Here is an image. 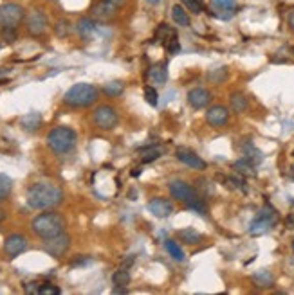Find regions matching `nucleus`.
Returning <instances> with one entry per match:
<instances>
[{
    "instance_id": "e433bc0d",
    "label": "nucleus",
    "mask_w": 294,
    "mask_h": 295,
    "mask_svg": "<svg viewBox=\"0 0 294 295\" xmlns=\"http://www.w3.org/2000/svg\"><path fill=\"white\" fill-rule=\"evenodd\" d=\"M164 45H166V51L170 52V54H177V52H179V40H177V35H173L170 40H166Z\"/></svg>"
},
{
    "instance_id": "f257e3e1",
    "label": "nucleus",
    "mask_w": 294,
    "mask_h": 295,
    "mask_svg": "<svg viewBox=\"0 0 294 295\" xmlns=\"http://www.w3.org/2000/svg\"><path fill=\"white\" fill-rule=\"evenodd\" d=\"M64 200V191L49 182L33 184L27 191V204L33 209H52Z\"/></svg>"
},
{
    "instance_id": "ddd939ff",
    "label": "nucleus",
    "mask_w": 294,
    "mask_h": 295,
    "mask_svg": "<svg viewBox=\"0 0 294 295\" xmlns=\"http://www.w3.org/2000/svg\"><path fill=\"white\" fill-rule=\"evenodd\" d=\"M211 11L219 18L229 20L237 13V2L234 0H211Z\"/></svg>"
},
{
    "instance_id": "2eb2a0df",
    "label": "nucleus",
    "mask_w": 294,
    "mask_h": 295,
    "mask_svg": "<svg viewBox=\"0 0 294 295\" xmlns=\"http://www.w3.org/2000/svg\"><path fill=\"white\" fill-rule=\"evenodd\" d=\"M206 121L210 122L211 126H215V128H220V126H224L229 121V112H227V108L222 107V105H215V107H211L210 110L206 112Z\"/></svg>"
},
{
    "instance_id": "7c9ffc66",
    "label": "nucleus",
    "mask_w": 294,
    "mask_h": 295,
    "mask_svg": "<svg viewBox=\"0 0 294 295\" xmlns=\"http://www.w3.org/2000/svg\"><path fill=\"white\" fill-rule=\"evenodd\" d=\"M244 153H246V158L247 160H251L254 164V162H260L262 160V153H260L258 150H256V148H254L253 144H251V142H246V144H244Z\"/></svg>"
},
{
    "instance_id": "20e7f679",
    "label": "nucleus",
    "mask_w": 294,
    "mask_h": 295,
    "mask_svg": "<svg viewBox=\"0 0 294 295\" xmlns=\"http://www.w3.org/2000/svg\"><path fill=\"white\" fill-rule=\"evenodd\" d=\"M98 99V88L91 83H76L65 92V105L72 108H85L91 107L92 103Z\"/></svg>"
},
{
    "instance_id": "b1692460",
    "label": "nucleus",
    "mask_w": 294,
    "mask_h": 295,
    "mask_svg": "<svg viewBox=\"0 0 294 295\" xmlns=\"http://www.w3.org/2000/svg\"><path fill=\"white\" fill-rule=\"evenodd\" d=\"M253 281H254V284L260 288H269V286H273V283H274L273 276H271L267 270H260L258 274H254Z\"/></svg>"
},
{
    "instance_id": "6ab92c4d",
    "label": "nucleus",
    "mask_w": 294,
    "mask_h": 295,
    "mask_svg": "<svg viewBox=\"0 0 294 295\" xmlns=\"http://www.w3.org/2000/svg\"><path fill=\"white\" fill-rule=\"evenodd\" d=\"M40 124H42V115L38 114V112H29V114H25L24 117L20 119V126L25 132L38 130Z\"/></svg>"
},
{
    "instance_id": "a211bd4d",
    "label": "nucleus",
    "mask_w": 294,
    "mask_h": 295,
    "mask_svg": "<svg viewBox=\"0 0 294 295\" xmlns=\"http://www.w3.org/2000/svg\"><path fill=\"white\" fill-rule=\"evenodd\" d=\"M148 79H150V83H154V85H164L168 79L166 63H157V65H154V67L148 71Z\"/></svg>"
},
{
    "instance_id": "49530a36",
    "label": "nucleus",
    "mask_w": 294,
    "mask_h": 295,
    "mask_svg": "<svg viewBox=\"0 0 294 295\" xmlns=\"http://www.w3.org/2000/svg\"><path fill=\"white\" fill-rule=\"evenodd\" d=\"M290 52H292V54H294V47H292V49H290Z\"/></svg>"
},
{
    "instance_id": "aec40b11",
    "label": "nucleus",
    "mask_w": 294,
    "mask_h": 295,
    "mask_svg": "<svg viewBox=\"0 0 294 295\" xmlns=\"http://www.w3.org/2000/svg\"><path fill=\"white\" fill-rule=\"evenodd\" d=\"M171 18H173L175 24L181 25V27H188V25H190V16H188L186 9H184L181 4L171 8Z\"/></svg>"
},
{
    "instance_id": "ea45409f",
    "label": "nucleus",
    "mask_w": 294,
    "mask_h": 295,
    "mask_svg": "<svg viewBox=\"0 0 294 295\" xmlns=\"http://www.w3.org/2000/svg\"><path fill=\"white\" fill-rule=\"evenodd\" d=\"M285 227L287 228H294V213H290L289 216L285 218Z\"/></svg>"
},
{
    "instance_id": "473e14b6",
    "label": "nucleus",
    "mask_w": 294,
    "mask_h": 295,
    "mask_svg": "<svg viewBox=\"0 0 294 295\" xmlns=\"http://www.w3.org/2000/svg\"><path fill=\"white\" fill-rule=\"evenodd\" d=\"M54 32L58 38H65L71 32V24H69L67 20H58L54 25Z\"/></svg>"
},
{
    "instance_id": "5701e85b",
    "label": "nucleus",
    "mask_w": 294,
    "mask_h": 295,
    "mask_svg": "<svg viewBox=\"0 0 294 295\" xmlns=\"http://www.w3.org/2000/svg\"><path fill=\"white\" fill-rule=\"evenodd\" d=\"M233 168L237 171H239L240 175H246V177H254V166H253V162L251 160H247V158H242V160H237L233 164Z\"/></svg>"
},
{
    "instance_id": "dca6fc26",
    "label": "nucleus",
    "mask_w": 294,
    "mask_h": 295,
    "mask_svg": "<svg viewBox=\"0 0 294 295\" xmlns=\"http://www.w3.org/2000/svg\"><path fill=\"white\" fill-rule=\"evenodd\" d=\"M146 207L155 218H168L173 213V205L164 198H152L146 204Z\"/></svg>"
},
{
    "instance_id": "6e6552de",
    "label": "nucleus",
    "mask_w": 294,
    "mask_h": 295,
    "mask_svg": "<svg viewBox=\"0 0 294 295\" xmlns=\"http://www.w3.org/2000/svg\"><path fill=\"white\" fill-rule=\"evenodd\" d=\"M94 122L101 130H112V128L117 126V114L108 105H101L94 112Z\"/></svg>"
},
{
    "instance_id": "79ce46f5",
    "label": "nucleus",
    "mask_w": 294,
    "mask_h": 295,
    "mask_svg": "<svg viewBox=\"0 0 294 295\" xmlns=\"http://www.w3.org/2000/svg\"><path fill=\"white\" fill-rule=\"evenodd\" d=\"M289 25H290V27L294 29V11H292V13H290V15H289Z\"/></svg>"
},
{
    "instance_id": "f704fd0d",
    "label": "nucleus",
    "mask_w": 294,
    "mask_h": 295,
    "mask_svg": "<svg viewBox=\"0 0 294 295\" xmlns=\"http://www.w3.org/2000/svg\"><path fill=\"white\" fill-rule=\"evenodd\" d=\"M144 99H146L148 105L152 107H157V103H159V95H157V90L154 87H146L144 88Z\"/></svg>"
},
{
    "instance_id": "c756f323",
    "label": "nucleus",
    "mask_w": 294,
    "mask_h": 295,
    "mask_svg": "<svg viewBox=\"0 0 294 295\" xmlns=\"http://www.w3.org/2000/svg\"><path fill=\"white\" fill-rule=\"evenodd\" d=\"M175 35V31L171 27H168L166 24H161L159 27H157V31H155V36H154V42H166V40H170L171 36Z\"/></svg>"
},
{
    "instance_id": "c03bdc74",
    "label": "nucleus",
    "mask_w": 294,
    "mask_h": 295,
    "mask_svg": "<svg viewBox=\"0 0 294 295\" xmlns=\"http://www.w3.org/2000/svg\"><path fill=\"white\" fill-rule=\"evenodd\" d=\"M6 220V213L4 211H0V221H4Z\"/></svg>"
},
{
    "instance_id": "39448f33",
    "label": "nucleus",
    "mask_w": 294,
    "mask_h": 295,
    "mask_svg": "<svg viewBox=\"0 0 294 295\" xmlns=\"http://www.w3.org/2000/svg\"><path fill=\"white\" fill-rule=\"evenodd\" d=\"M76 141H78V135L69 126H56L54 130H51L47 135L49 148L58 155L69 153L76 146Z\"/></svg>"
},
{
    "instance_id": "f8f14e48",
    "label": "nucleus",
    "mask_w": 294,
    "mask_h": 295,
    "mask_svg": "<svg viewBox=\"0 0 294 295\" xmlns=\"http://www.w3.org/2000/svg\"><path fill=\"white\" fill-rule=\"evenodd\" d=\"M175 157H177V160H181L183 164H186L188 168H191V170H199V171H204L208 168V164L202 160V158L199 157V155L195 153V151L188 150V148H181V150H177V153H175Z\"/></svg>"
},
{
    "instance_id": "37998d69",
    "label": "nucleus",
    "mask_w": 294,
    "mask_h": 295,
    "mask_svg": "<svg viewBox=\"0 0 294 295\" xmlns=\"http://www.w3.org/2000/svg\"><path fill=\"white\" fill-rule=\"evenodd\" d=\"M137 175H141V168H135V170L132 171V177H137Z\"/></svg>"
},
{
    "instance_id": "a19ab883",
    "label": "nucleus",
    "mask_w": 294,
    "mask_h": 295,
    "mask_svg": "<svg viewBox=\"0 0 294 295\" xmlns=\"http://www.w3.org/2000/svg\"><path fill=\"white\" fill-rule=\"evenodd\" d=\"M108 2H112V4H115V6H117V8L125 4V0H108Z\"/></svg>"
},
{
    "instance_id": "393cba45",
    "label": "nucleus",
    "mask_w": 294,
    "mask_h": 295,
    "mask_svg": "<svg viewBox=\"0 0 294 295\" xmlns=\"http://www.w3.org/2000/svg\"><path fill=\"white\" fill-rule=\"evenodd\" d=\"M112 283H114V286L127 288V284L130 283V274L127 272V268H120V270H115L114 276H112Z\"/></svg>"
},
{
    "instance_id": "cd10ccee",
    "label": "nucleus",
    "mask_w": 294,
    "mask_h": 295,
    "mask_svg": "<svg viewBox=\"0 0 294 295\" xmlns=\"http://www.w3.org/2000/svg\"><path fill=\"white\" fill-rule=\"evenodd\" d=\"M231 108H233L234 112H246L247 108V99L244 94H240V92H234L233 95H231Z\"/></svg>"
},
{
    "instance_id": "7ed1b4c3",
    "label": "nucleus",
    "mask_w": 294,
    "mask_h": 295,
    "mask_svg": "<svg viewBox=\"0 0 294 295\" xmlns=\"http://www.w3.org/2000/svg\"><path fill=\"white\" fill-rule=\"evenodd\" d=\"M31 228L38 238L47 240V238H54L64 233L65 220L58 213H44V214H38L31 221Z\"/></svg>"
},
{
    "instance_id": "a18cd8bd",
    "label": "nucleus",
    "mask_w": 294,
    "mask_h": 295,
    "mask_svg": "<svg viewBox=\"0 0 294 295\" xmlns=\"http://www.w3.org/2000/svg\"><path fill=\"white\" fill-rule=\"evenodd\" d=\"M146 2H148V4H159V2H161V0H146Z\"/></svg>"
},
{
    "instance_id": "72a5a7b5",
    "label": "nucleus",
    "mask_w": 294,
    "mask_h": 295,
    "mask_svg": "<svg viewBox=\"0 0 294 295\" xmlns=\"http://www.w3.org/2000/svg\"><path fill=\"white\" fill-rule=\"evenodd\" d=\"M183 4L188 8V11L195 13V15H200L204 11L202 0H183Z\"/></svg>"
},
{
    "instance_id": "4468645a",
    "label": "nucleus",
    "mask_w": 294,
    "mask_h": 295,
    "mask_svg": "<svg viewBox=\"0 0 294 295\" xmlns=\"http://www.w3.org/2000/svg\"><path fill=\"white\" fill-rule=\"evenodd\" d=\"M115 15H117V6L108 2V0H101L92 8V16L100 22H107V20L114 18Z\"/></svg>"
},
{
    "instance_id": "0eeeda50",
    "label": "nucleus",
    "mask_w": 294,
    "mask_h": 295,
    "mask_svg": "<svg viewBox=\"0 0 294 295\" xmlns=\"http://www.w3.org/2000/svg\"><path fill=\"white\" fill-rule=\"evenodd\" d=\"M24 20V9L18 4H2L0 6V29L15 27Z\"/></svg>"
},
{
    "instance_id": "4be33fe9",
    "label": "nucleus",
    "mask_w": 294,
    "mask_h": 295,
    "mask_svg": "<svg viewBox=\"0 0 294 295\" xmlns=\"http://www.w3.org/2000/svg\"><path fill=\"white\" fill-rule=\"evenodd\" d=\"M76 29H78V32H80L83 38H87V36H91L92 32H94L96 24H94V20H91V18H80L78 20V24H76Z\"/></svg>"
},
{
    "instance_id": "412c9836",
    "label": "nucleus",
    "mask_w": 294,
    "mask_h": 295,
    "mask_svg": "<svg viewBox=\"0 0 294 295\" xmlns=\"http://www.w3.org/2000/svg\"><path fill=\"white\" fill-rule=\"evenodd\" d=\"M179 238L188 245H195V243H200V241H202V234L197 233V231L191 228V227L183 228V231L179 233Z\"/></svg>"
},
{
    "instance_id": "f03ea898",
    "label": "nucleus",
    "mask_w": 294,
    "mask_h": 295,
    "mask_svg": "<svg viewBox=\"0 0 294 295\" xmlns=\"http://www.w3.org/2000/svg\"><path fill=\"white\" fill-rule=\"evenodd\" d=\"M170 193L175 200L183 202L190 211L193 213H199V214H206L208 213V207L204 204L202 198L197 194L193 187L190 184H186L184 180H173L170 184Z\"/></svg>"
},
{
    "instance_id": "c85d7f7f",
    "label": "nucleus",
    "mask_w": 294,
    "mask_h": 295,
    "mask_svg": "<svg viewBox=\"0 0 294 295\" xmlns=\"http://www.w3.org/2000/svg\"><path fill=\"white\" fill-rule=\"evenodd\" d=\"M11 189H13L11 178H9L8 175L0 173V202H4L6 198L9 196V193H11Z\"/></svg>"
},
{
    "instance_id": "4c0bfd02",
    "label": "nucleus",
    "mask_w": 294,
    "mask_h": 295,
    "mask_svg": "<svg viewBox=\"0 0 294 295\" xmlns=\"http://www.w3.org/2000/svg\"><path fill=\"white\" fill-rule=\"evenodd\" d=\"M2 38L8 42V44H13L16 40V31L15 27H8V29H2Z\"/></svg>"
},
{
    "instance_id": "58836bf2",
    "label": "nucleus",
    "mask_w": 294,
    "mask_h": 295,
    "mask_svg": "<svg viewBox=\"0 0 294 295\" xmlns=\"http://www.w3.org/2000/svg\"><path fill=\"white\" fill-rule=\"evenodd\" d=\"M161 157V151L159 150H155V148H152V150L144 151L143 155V162H152V160H157V158Z\"/></svg>"
},
{
    "instance_id": "2f4dec72",
    "label": "nucleus",
    "mask_w": 294,
    "mask_h": 295,
    "mask_svg": "<svg viewBox=\"0 0 294 295\" xmlns=\"http://www.w3.org/2000/svg\"><path fill=\"white\" fill-rule=\"evenodd\" d=\"M208 78H210L211 83H222L224 79L227 78V69L226 67H220V69H215V71H211L210 74H208Z\"/></svg>"
},
{
    "instance_id": "bb28decb",
    "label": "nucleus",
    "mask_w": 294,
    "mask_h": 295,
    "mask_svg": "<svg viewBox=\"0 0 294 295\" xmlns=\"http://www.w3.org/2000/svg\"><path fill=\"white\" fill-rule=\"evenodd\" d=\"M125 90V85L121 81H110V83H105L103 87V92L108 95V97H117L121 95Z\"/></svg>"
},
{
    "instance_id": "f3484780",
    "label": "nucleus",
    "mask_w": 294,
    "mask_h": 295,
    "mask_svg": "<svg viewBox=\"0 0 294 295\" xmlns=\"http://www.w3.org/2000/svg\"><path fill=\"white\" fill-rule=\"evenodd\" d=\"M211 101V94L206 90V88H193V90L188 92V103H190L191 107L197 108V110H200V108L208 107Z\"/></svg>"
},
{
    "instance_id": "1a4fd4ad",
    "label": "nucleus",
    "mask_w": 294,
    "mask_h": 295,
    "mask_svg": "<svg viewBox=\"0 0 294 295\" xmlns=\"http://www.w3.org/2000/svg\"><path fill=\"white\" fill-rule=\"evenodd\" d=\"M69 245H71V238H69L67 234L62 233L54 238L44 240V250L52 257H62L65 252L69 250Z\"/></svg>"
},
{
    "instance_id": "9d476101",
    "label": "nucleus",
    "mask_w": 294,
    "mask_h": 295,
    "mask_svg": "<svg viewBox=\"0 0 294 295\" xmlns=\"http://www.w3.org/2000/svg\"><path fill=\"white\" fill-rule=\"evenodd\" d=\"M25 27H27V32L31 36H42L47 31V18L42 11L35 9L25 18Z\"/></svg>"
},
{
    "instance_id": "c9c22d12",
    "label": "nucleus",
    "mask_w": 294,
    "mask_h": 295,
    "mask_svg": "<svg viewBox=\"0 0 294 295\" xmlns=\"http://www.w3.org/2000/svg\"><path fill=\"white\" fill-rule=\"evenodd\" d=\"M38 295H60V288L54 284H40L38 288Z\"/></svg>"
},
{
    "instance_id": "423d86ee",
    "label": "nucleus",
    "mask_w": 294,
    "mask_h": 295,
    "mask_svg": "<svg viewBox=\"0 0 294 295\" xmlns=\"http://www.w3.org/2000/svg\"><path fill=\"white\" fill-rule=\"evenodd\" d=\"M276 221H278V214H276V211H274L271 205H266V207L260 211L258 216L251 221L249 233L253 234V236H262V234H266L267 231L273 228V225L276 223Z\"/></svg>"
},
{
    "instance_id": "9b49d317",
    "label": "nucleus",
    "mask_w": 294,
    "mask_h": 295,
    "mask_svg": "<svg viewBox=\"0 0 294 295\" xmlns=\"http://www.w3.org/2000/svg\"><path fill=\"white\" fill-rule=\"evenodd\" d=\"M25 248H27V240L22 234H11V236L6 238L4 252L9 259H15L16 256H20Z\"/></svg>"
},
{
    "instance_id": "a878e982",
    "label": "nucleus",
    "mask_w": 294,
    "mask_h": 295,
    "mask_svg": "<svg viewBox=\"0 0 294 295\" xmlns=\"http://www.w3.org/2000/svg\"><path fill=\"white\" fill-rule=\"evenodd\" d=\"M164 247H166L168 254H170V256L173 257L175 261H183V259H184V252H183V248H181V245L177 243V241H173V240H166V243H164Z\"/></svg>"
},
{
    "instance_id": "de8ad7c7",
    "label": "nucleus",
    "mask_w": 294,
    "mask_h": 295,
    "mask_svg": "<svg viewBox=\"0 0 294 295\" xmlns=\"http://www.w3.org/2000/svg\"><path fill=\"white\" fill-rule=\"evenodd\" d=\"M292 250H294V241H292Z\"/></svg>"
}]
</instances>
